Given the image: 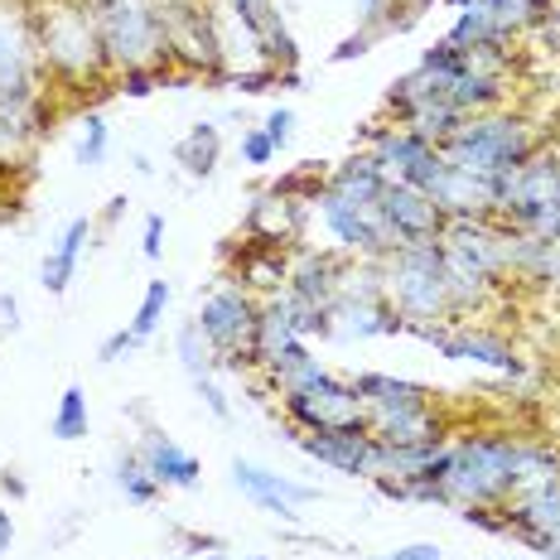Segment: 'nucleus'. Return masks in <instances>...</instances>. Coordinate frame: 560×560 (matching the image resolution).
<instances>
[{
    "label": "nucleus",
    "mask_w": 560,
    "mask_h": 560,
    "mask_svg": "<svg viewBox=\"0 0 560 560\" xmlns=\"http://www.w3.org/2000/svg\"><path fill=\"white\" fill-rule=\"evenodd\" d=\"M218 160H223V131L213 121H194L174 145V165H184L189 179H208L218 170Z\"/></svg>",
    "instance_id": "nucleus-25"
},
{
    "label": "nucleus",
    "mask_w": 560,
    "mask_h": 560,
    "mask_svg": "<svg viewBox=\"0 0 560 560\" xmlns=\"http://www.w3.org/2000/svg\"><path fill=\"white\" fill-rule=\"evenodd\" d=\"M280 411H285L290 430H343V425H368L363 396L353 382H338L329 368H319L305 387L280 396Z\"/></svg>",
    "instance_id": "nucleus-10"
},
{
    "label": "nucleus",
    "mask_w": 560,
    "mask_h": 560,
    "mask_svg": "<svg viewBox=\"0 0 560 560\" xmlns=\"http://www.w3.org/2000/svg\"><path fill=\"white\" fill-rule=\"evenodd\" d=\"M406 334V319L392 310V300H334L329 305V338L343 343H368V338H396Z\"/></svg>",
    "instance_id": "nucleus-18"
},
{
    "label": "nucleus",
    "mask_w": 560,
    "mask_h": 560,
    "mask_svg": "<svg viewBox=\"0 0 560 560\" xmlns=\"http://www.w3.org/2000/svg\"><path fill=\"white\" fill-rule=\"evenodd\" d=\"M189 560H228L223 551H203V556H189Z\"/></svg>",
    "instance_id": "nucleus-53"
},
{
    "label": "nucleus",
    "mask_w": 560,
    "mask_h": 560,
    "mask_svg": "<svg viewBox=\"0 0 560 560\" xmlns=\"http://www.w3.org/2000/svg\"><path fill=\"white\" fill-rule=\"evenodd\" d=\"M92 232H97L92 218H73V223L54 237V247H49V256H44V266H39V285L49 290V295H68L78 266H83V252L92 247Z\"/></svg>",
    "instance_id": "nucleus-20"
},
{
    "label": "nucleus",
    "mask_w": 560,
    "mask_h": 560,
    "mask_svg": "<svg viewBox=\"0 0 560 560\" xmlns=\"http://www.w3.org/2000/svg\"><path fill=\"white\" fill-rule=\"evenodd\" d=\"M358 396H363V411H401V406H420V401H435V392L420 387V382L392 377V372H358L353 377Z\"/></svg>",
    "instance_id": "nucleus-24"
},
{
    "label": "nucleus",
    "mask_w": 560,
    "mask_h": 560,
    "mask_svg": "<svg viewBox=\"0 0 560 560\" xmlns=\"http://www.w3.org/2000/svg\"><path fill=\"white\" fill-rule=\"evenodd\" d=\"M261 131L271 136L276 150H285L290 136H295V112H290V107H271V112H266V126H261Z\"/></svg>",
    "instance_id": "nucleus-38"
},
{
    "label": "nucleus",
    "mask_w": 560,
    "mask_h": 560,
    "mask_svg": "<svg viewBox=\"0 0 560 560\" xmlns=\"http://www.w3.org/2000/svg\"><path fill=\"white\" fill-rule=\"evenodd\" d=\"M34 34L54 92L107 88L116 78L88 0H34Z\"/></svg>",
    "instance_id": "nucleus-1"
},
{
    "label": "nucleus",
    "mask_w": 560,
    "mask_h": 560,
    "mask_svg": "<svg viewBox=\"0 0 560 560\" xmlns=\"http://www.w3.org/2000/svg\"><path fill=\"white\" fill-rule=\"evenodd\" d=\"M493 218L546 242L560 237V155L551 145L493 184Z\"/></svg>",
    "instance_id": "nucleus-5"
},
{
    "label": "nucleus",
    "mask_w": 560,
    "mask_h": 560,
    "mask_svg": "<svg viewBox=\"0 0 560 560\" xmlns=\"http://www.w3.org/2000/svg\"><path fill=\"white\" fill-rule=\"evenodd\" d=\"M377 560H450V556L440 551L435 541H411V546H401V551H387V556H377Z\"/></svg>",
    "instance_id": "nucleus-43"
},
{
    "label": "nucleus",
    "mask_w": 560,
    "mask_h": 560,
    "mask_svg": "<svg viewBox=\"0 0 560 560\" xmlns=\"http://www.w3.org/2000/svg\"><path fill=\"white\" fill-rule=\"evenodd\" d=\"M174 353H179V363H184V372H189V382H198V377H213L218 372V353H213V343L203 338V329L189 319L179 334H174Z\"/></svg>",
    "instance_id": "nucleus-31"
},
{
    "label": "nucleus",
    "mask_w": 560,
    "mask_h": 560,
    "mask_svg": "<svg viewBox=\"0 0 560 560\" xmlns=\"http://www.w3.org/2000/svg\"><path fill=\"white\" fill-rule=\"evenodd\" d=\"M556 83H560V78H556Z\"/></svg>",
    "instance_id": "nucleus-57"
},
{
    "label": "nucleus",
    "mask_w": 560,
    "mask_h": 560,
    "mask_svg": "<svg viewBox=\"0 0 560 560\" xmlns=\"http://www.w3.org/2000/svg\"><path fill=\"white\" fill-rule=\"evenodd\" d=\"M136 334L131 329H116V334H107L102 338V348H97V363H121V358H131L136 353Z\"/></svg>",
    "instance_id": "nucleus-39"
},
{
    "label": "nucleus",
    "mask_w": 560,
    "mask_h": 560,
    "mask_svg": "<svg viewBox=\"0 0 560 560\" xmlns=\"http://www.w3.org/2000/svg\"><path fill=\"white\" fill-rule=\"evenodd\" d=\"M430 5H435V0H401V10H406V15H411V20H416V15H425Z\"/></svg>",
    "instance_id": "nucleus-51"
},
{
    "label": "nucleus",
    "mask_w": 560,
    "mask_h": 560,
    "mask_svg": "<svg viewBox=\"0 0 560 560\" xmlns=\"http://www.w3.org/2000/svg\"><path fill=\"white\" fill-rule=\"evenodd\" d=\"M406 334H416L420 343H430L440 358H454V363H474L503 372V377H527V358L517 353V343L483 329V324H411Z\"/></svg>",
    "instance_id": "nucleus-9"
},
{
    "label": "nucleus",
    "mask_w": 560,
    "mask_h": 560,
    "mask_svg": "<svg viewBox=\"0 0 560 560\" xmlns=\"http://www.w3.org/2000/svg\"><path fill=\"white\" fill-rule=\"evenodd\" d=\"M97 34L107 44L112 73L126 68H170L165 58V25L155 0H88Z\"/></svg>",
    "instance_id": "nucleus-7"
},
{
    "label": "nucleus",
    "mask_w": 560,
    "mask_h": 560,
    "mask_svg": "<svg viewBox=\"0 0 560 560\" xmlns=\"http://www.w3.org/2000/svg\"><path fill=\"white\" fill-rule=\"evenodd\" d=\"M541 145H546V126L541 121H532L527 112L498 107V112L469 116V121H464L459 131L440 145V155H445L454 170L474 174V179L498 184L503 174L527 165Z\"/></svg>",
    "instance_id": "nucleus-2"
},
{
    "label": "nucleus",
    "mask_w": 560,
    "mask_h": 560,
    "mask_svg": "<svg viewBox=\"0 0 560 560\" xmlns=\"http://www.w3.org/2000/svg\"><path fill=\"white\" fill-rule=\"evenodd\" d=\"M92 430V416H88V392L78 387V382H68L63 396H58L54 406V420H49V435L63 440V445H73V440H88Z\"/></svg>",
    "instance_id": "nucleus-28"
},
{
    "label": "nucleus",
    "mask_w": 560,
    "mask_h": 560,
    "mask_svg": "<svg viewBox=\"0 0 560 560\" xmlns=\"http://www.w3.org/2000/svg\"><path fill=\"white\" fill-rule=\"evenodd\" d=\"M170 300H174L170 280H145V295H140L131 324H126V329L136 334V343H150V338L160 334V324H165V314H170Z\"/></svg>",
    "instance_id": "nucleus-30"
},
{
    "label": "nucleus",
    "mask_w": 560,
    "mask_h": 560,
    "mask_svg": "<svg viewBox=\"0 0 560 560\" xmlns=\"http://www.w3.org/2000/svg\"><path fill=\"white\" fill-rule=\"evenodd\" d=\"M396 10H401V0H358V25L382 39V34H392V30H406ZM406 20H411V15H406Z\"/></svg>",
    "instance_id": "nucleus-34"
},
{
    "label": "nucleus",
    "mask_w": 560,
    "mask_h": 560,
    "mask_svg": "<svg viewBox=\"0 0 560 560\" xmlns=\"http://www.w3.org/2000/svg\"><path fill=\"white\" fill-rule=\"evenodd\" d=\"M194 392H198V401H203V406H208V411H213L218 420H228V416H232V401L223 396V387H218L213 377H198V382H194Z\"/></svg>",
    "instance_id": "nucleus-42"
},
{
    "label": "nucleus",
    "mask_w": 560,
    "mask_h": 560,
    "mask_svg": "<svg viewBox=\"0 0 560 560\" xmlns=\"http://www.w3.org/2000/svg\"><path fill=\"white\" fill-rule=\"evenodd\" d=\"M112 483H116V493L126 498V503H136V508H150L165 488L150 478V469L140 464V454L136 450H126V454H116V469H112Z\"/></svg>",
    "instance_id": "nucleus-29"
},
{
    "label": "nucleus",
    "mask_w": 560,
    "mask_h": 560,
    "mask_svg": "<svg viewBox=\"0 0 560 560\" xmlns=\"http://www.w3.org/2000/svg\"><path fill=\"white\" fill-rule=\"evenodd\" d=\"M218 83H228V88H237V92H247V97H256V92H271V88H295L300 83V73H280V68L271 63H256V68H242V73H228V78H218Z\"/></svg>",
    "instance_id": "nucleus-33"
},
{
    "label": "nucleus",
    "mask_w": 560,
    "mask_h": 560,
    "mask_svg": "<svg viewBox=\"0 0 560 560\" xmlns=\"http://www.w3.org/2000/svg\"><path fill=\"white\" fill-rule=\"evenodd\" d=\"M556 450H560V435H556Z\"/></svg>",
    "instance_id": "nucleus-56"
},
{
    "label": "nucleus",
    "mask_w": 560,
    "mask_h": 560,
    "mask_svg": "<svg viewBox=\"0 0 560 560\" xmlns=\"http://www.w3.org/2000/svg\"><path fill=\"white\" fill-rule=\"evenodd\" d=\"M396 121L406 126V131L411 136H420V140H430V145H445V140L459 131L464 121H469V116H459V107H454V102H420V107H411V112H401L396 116Z\"/></svg>",
    "instance_id": "nucleus-26"
},
{
    "label": "nucleus",
    "mask_w": 560,
    "mask_h": 560,
    "mask_svg": "<svg viewBox=\"0 0 560 560\" xmlns=\"http://www.w3.org/2000/svg\"><path fill=\"white\" fill-rule=\"evenodd\" d=\"M136 454H140V464H145L160 488H198V478H203L198 454H189L174 435H165V430H145Z\"/></svg>",
    "instance_id": "nucleus-19"
},
{
    "label": "nucleus",
    "mask_w": 560,
    "mask_h": 560,
    "mask_svg": "<svg viewBox=\"0 0 560 560\" xmlns=\"http://www.w3.org/2000/svg\"><path fill=\"white\" fill-rule=\"evenodd\" d=\"M478 5L493 15V25L512 34V39H527L546 25V15L556 10V0H478Z\"/></svg>",
    "instance_id": "nucleus-27"
},
{
    "label": "nucleus",
    "mask_w": 560,
    "mask_h": 560,
    "mask_svg": "<svg viewBox=\"0 0 560 560\" xmlns=\"http://www.w3.org/2000/svg\"><path fill=\"white\" fill-rule=\"evenodd\" d=\"M0 493L5 498H30V483L20 474H0Z\"/></svg>",
    "instance_id": "nucleus-47"
},
{
    "label": "nucleus",
    "mask_w": 560,
    "mask_h": 560,
    "mask_svg": "<svg viewBox=\"0 0 560 560\" xmlns=\"http://www.w3.org/2000/svg\"><path fill=\"white\" fill-rule=\"evenodd\" d=\"M121 213H126V194H116L112 203H107V213H102V218H107V223H116V218H121Z\"/></svg>",
    "instance_id": "nucleus-50"
},
{
    "label": "nucleus",
    "mask_w": 560,
    "mask_h": 560,
    "mask_svg": "<svg viewBox=\"0 0 560 560\" xmlns=\"http://www.w3.org/2000/svg\"><path fill=\"white\" fill-rule=\"evenodd\" d=\"M430 198H435V208L445 218H493V184L454 170L450 160L440 170V179L430 184Z\"/></svg>",
    "instance_id": "nucleus-21"
},
{
    "label": "nucleus",
    "mask_w": 560,
    "mask_h": 560,
    "mask_svg": "<svg viewBox=\"0 0 560 560\" xmlns=\"http://www.w3.org/2000/svg\"><path fill=\"white\" fill-rule=\"evenodd\" d=\"M305 218H310L305 203L266 189V194L252 198L247 218H242V237L271 242V247H300V237H305Z\"/></svg>",
    "instance_id": "nucleus-17"
},
{
    "label": "nucleus",
    "mask_w": 560,
    "mask_h": 560,
    "mask_svg": "<svg viewBox=\"0 0 560 560\" xmlns=\"http://www.w3.org/2000/svg\"><path fill=\"white\" fill-rule=\"evenodd\" d=\"M208 0H155V10H160V25H170V20H179V15H189V10H203Z\"/></svg>",
    "instance_id": "nucleus-45"
},
{
    "label": "nucleus",
    "mask_w": 560,
    "mask_h": 560,
    "mask_svg": "<svg viewBox=\"0 0 560 560\" xmlns=\"http://www.w3.org/2000/svg\"><path fill=\"white\" fill-rule=\"evenodd\" d=\"M242 560H266V556H242Z\"/></svg>",
    "instance_id": "nucleus-55"
},
{
    "label": "nucleus",
    "mask_w": 560,
    "mask_h": 560,
    "mask_svg": "<svg viewBox=\"0 0 560 560\" xmlns=\"http://www.w3.org/2000/svg\"><path fill=\"white\" fill-rule=\"evenodd\" d=\"M49 92L34 34V0H0V107H44Z\"/></svg>",
    "instance_id": "nucleus-6"
},
{
    "label": "nucleus",
    "mask_w": 560,
    "mask_h": 560,
    "mask_svg": "<svg viewBox=\"0 0 560 560\" xmlns=\"http://www.w3.org/2000/svg\"><path fill=\"white\" fill-rule=\"evenodd\" d=\"M459 522H469V527L488 532V536H508V522L498 508H459Z\"/></svg>",
    "instance_id": "nucleus-41"
},
{
    "label": "nucleus",
    "mask_w": 560,
    "mask_h": 560,
    "mask_svg": "<svg viewBox=\"0 0 560 560\" xmlns=\"http://www.w3.org/2000/svg\"><path fill=\"white\" fill-rule=\"evenodd\" d=\"M512 459L517 435L512 430H469L450 440L445 508H498L512 498Z\"/></svg>",
    "instance_id": "nucleus-3"
},
{
    "label": "nucleus",
    "mask_w": 560,
    "mask_h": 560,
    "mask_svg": "<svg viewBox=\"0 0 560 560\" xmlns=\"http://www.w3.org/2000/svg\"><path fill=\"white\" fill-rule=\"evenodd\" d=\"M290 440L300 445V454H310L314 464L343 474V478H372V440L368 425H343V430H290Z\"/></svg>",
    "instance_id": "nucleus-13"
},
{
    "label": "nucleus",
    "mask_w": 560,
    "mask_h": 560,
    "mask_svg": "<svg viewBox=\"0 0 560 560\" xmlns=\"http://www.w3.org/2000/svg\"><path fill=\"white\" fill-rule=\"evenodd\" d=\"M363 150H372L377 155V165L387 179L396 184H416V189L430 194V184L440 179V170H445V155H440L430 140L411 136L401 121H372L368 136H363Z\"/></svg>",
    "instance_id": "nucleus-11"
},
{
    "label": "nucleus",
    "mask_w": 560,
    "mask_h": 560,
    "mask_svg": "<svg viewBox=\"0 0 560 560\" xmlns=\"http://www.w3.org/2000/svg\"><path fill=\"white\" fill-rule=\"evenodd\" d=\"M232 488H237L247 503H256L261 512H271V517H280V522H300V508H310L314 498H319L310 483H295V478L266 469V464H252V459L232 464Z\"/></svg>",
    "instance_id": "nucleus-14"
},
{
    "label": "nucleus",
    "mask_w": 560,
    "mask_h": 560,
    "mask_svg": "<svg viewBox=\"0 0 560 560\" xmlns=\"http://www.w3.org/2000/svg\"><path fill=\"white\" fill-rule=\"evenodd\" d=\"M546 145L560 155V116H556V121H546Z\"/></svg>",
    "instance_id": "nucleus-52"
},
{
    "label": "nucleus",
    "mask_w": 560,
    "mask_h": 560,
    "mask_svg": "<svg viewBox=\"0 0 560 560\" xmlns=\"http://www.w3.org/2000/svg\"><path fill=\"white\" fill-rule=\"evenodd\" d=\"M498 512L508 522V541H522L541 556L560 546V483L541 488V493L508 498V503H498Z\"/></svg>",
    "instance_id": "nucleus-15"
},
{
    "label": "nucleus",
    "mask_w": 560,
    "mask_h": 560,
    "mask_svg": "<svg viewBox=\"0 0 560 560\" xmlns=\"http://www.w3.org/2000/svg\"><path fill=\"white\" fill-rule=\"evenodd\" d=\"M10 541H15V517H10L5 508H0V560H5V551H10Z\"/></svg>",
    "instance_id": "nucleus-49"
},
{
    "label": "nucleus",
    "mask_w": 560,
    "mask_h": 560,
    "mask_svg": "<svg viewBox=\"0 0 560 560\" xmlns=\"http://www.w3.org/2000/svg\"><path fill=\"white\" fill-rule=\"evenodd\" d=\"M324 179H329V170H319V165H300V170L280 174L271 189H276V194H285V198H295V203H305V208H314V198L324 194Z\"/></svg>",
    "instance_id": "nucleus-32"
},
{
    "label": "nucleus",
    "mask_w": 560,
    "mask_h": 560,
    "mask_svg": "<svg viewBox=\"0 0 560 560\" xmlns=\"http://www.w3.org/2000/svg\"><path fill=\"white\" fill-rule=\"evenodd\" d=\"M536 39H541V49H546V54H556V58H560V0H556L551 15H546V25L536 30Z\"/></svg>",
    "instance_id": "nucleus-44"
},
{
    "label": "nucleus",
    "mask_w": 560,
    "mask_h": 560,
    "mask_svg": "<svg viewBox=\"0 0 560 560\" xmlns=\"http://www.w3.org/2000/svg\"><path fill=\"white\" fill-rule=\"evenodd\" d=\"M560 483V450L556 440H532L517 435V459H512V498L541 493V488Z\"/></svg>",
    "instance_id": "nucleus-22"
},
{
    "label": "nucleus",
    "mask_w": 560,
    "mask_h": 560,
    "mask_svg": "<svg viewBox=\"0 0 560 560\" xmlns=\"http://www.w3.org/2000/svg\"><path fill=\"white\" fill-rule=\"evenodd\" d=\"M228 276H232V285L252 290L256 300L280 295L285 280H290V247H271V242L237 237L228 247Z\"/></svg>",
    "instance_id": "nucleus-16"
},
{
    "label": "nucleus",
    "mask_w": 560,
    "mask_h": 560,
    "mask_svg": "<svg viewBox=\"0 0 560 560\" xmlns=\"http://www.w3.org/2000/svg\"><path fill=\"white\" fill-rule=\"evenodd\" d=\"M194 324L213 343L218 368L228 372H252L256 368V324H261V300L242 285H218L213 295L198 305Z\"/></svg>",
    "instance_id": "nucleus-8"
},
{
    "label": "nucleus",
    "mask_w": 560,
    "mask_h": 560,
    "mask_svg": "<svg viewBox=\"0 0 560 560\" xmlns=\"http://www.w3.org/2000/svg\"><path fill=\"white\" fill-rule=\"evenodd\" d=\"M377 213L396 237V247H420V242H435L440 232H445V213H440L435 198L425 189H416V184L387 179V189L377 194Z\"/></svg>",
    "instance_id": "nucleus-12"
},
{
    "label": "nucleus",
    "mask_w": 560,
    "mask_h": 560,
    "mask_svg": "<svg viewBox=\"0 0 560 560\" xmlns=\"http://www.w3.org/2000/svg\"><path fill=\"white\" fill-rule=\"evenodd\" d=\"M107 145H112V131H107V121H102L97 112H88V121H83V145H78V165H102L107 160Z\"/></svg>",
    "instance_id": "nucleus-36"
},
{
    "label": "nucleus",
    "mask_w": 560,
    "mask_h": 560,
    "mask_svg": "<svg viewBox=\"0 0 560 560\" xmlns=\"http://www.w3.org/2000/svg\"><path fill=\"white\" fill-rule=\"evenodd\" d=\"M324 189L348 198V203H377V194L387 189V174H382L377 155L372 150H358V155H348L343 165L329 170V179H324Z\"/></svg>",
    "instance_id": "nucleus-23"
},
{
    "label": "nucleus",
    "mask_w": 560,
    "mask_h": 560,
    "mask_svg": "<svg viewBox=\"0 0 560 560\" xmlns=\"http://www.w3.org/2000/svg\"><path fill=\"white\" fill-rule=\"evenodd\" d=\"M242 165H271V160L280 155V150L271 145V136L261 131V126H252V131H242Z\"/></svg>",
    "instance_id": "nucleus-37"
},
{
    "label": "nucleus",
    "mask_w": 560,
    "mask_h": 560,
    "mask_svg": "<svg viewBox=\"0 0 560 560\" xmlns=\"http://www.w3.org/2000/svg\"><path fill=\"white\" fill-rule=\"evenodd\" d=\"M112 83H116V92H126V97H150L155 88L174 83V73L170 68H126V73H116Z\"/></svg>",
    "instance_id": "nucleus-35"
},
{
    "label": "nucleus",
    "mask_w": 560,
    "mask_h": 560,
    "mask_svg": "<svg viewBox=\"0 0 560 560\" xmlns=\"http://www.w3.org/2000/svg\"><path fill=\"white\" fill-rule=\"evenodd\" d=\"M372 44H377V34L358 30V34H353V39H343V49H338L334 58H338V63H343V58H358V54H368V49H372Z\"/></svg>",
    "instance_id": "nucleus-46"
},
{
    "label": "nucleus",
    "mask_w": 560,
    "mask_h": 560,
    "mask_svg": "<svg viewBox=\"0 0 560 560\" xmlns=\"http://www.w3.org/2000/svg\"><path fill=\"white\" fill-rule=\"evenodd\" d=\"M0 324H5V329H20V300L15 295H0Z\"/></svg>",
    "instance_id": "nucleus-48"
},
{
    "label": "nucleus",
    "mask_w": 560,
    "mask_h": 560,
    "mask_svg": "<svg viewBox=\"0 0 560 560\" xmlns=\"http://www.w3.org/2000/svg\"><path fill=\"white\" fill-rule=\"evenodd\" d=\"M546 560H560V546H551V551H546Z\"/></svg>",
    "instance_id": "nucleus-54"
},
{
    "label": "nucleus",
    "mask_w": 560,
    "mask_h": 560,
    "mask_svg": "<svg viewBox=\"0 0 560 560\" xmlns=\"http://www.w3.org/2000/svg\"><path fill=\"white\" fill-rule=\"evenodd\" d=\"M382 285H387V300L406 319V329H411V324H459L450 271H445V261H440L435 242L392 252L387 261H382Z\"/></svg>",
    "instance_id": "nucleus-4"
},
{
    "label": "nucleus",
    "mask_w": 560,
    "mask_h": 560,
    "mask_svg": "<svg viewBox=\"0 0 560 560\" xmlns=\"http://www.w3.org/2000/svg\"><path fill=\"white\" fill-rule=\"evenodd\" d=\"M140 256H145V261H160V256H165V218H160V213H145V232H140Z\"/></svg>",
    "instance_id": "nucleus-40"
}]
</instances>
